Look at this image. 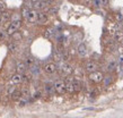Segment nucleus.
I'll return each mask as SVG.
<instances>
[{
	"label": "nucleus",
	"instance_id": "1",
	"mask_svg": "<svg viewBox=\"0 0 123 118\" xmlns=\"http://www.w3.org/2000/svg\"><path fill=\"white\" fill-rule=\"evenodd\" d=\"M20 26H22V21L20 19H16V21H11L10 24L8 25L7 27V34L10 36L12 33H15V32H17V31L20 28Z\"/></svg>",
	"mask_w": 123,
	"mask_h": 118
},
{
	"label": "nucleus",
	"instance_id": "2",
	"mask_svg": "<svg viewBox=\"0 0 123 118\" xmlns=\"http://www.w3.org/2000/svg\"><path fill=\"white\" fill-rule=\"evenodd\" d=\"M53 88H54V92L58 94H64L67 92L66 89V81L63 80H58L53 83Z\"/></svg>",
	"mask_w": 123,
	"mask_h": 118
},
{
	"label": "nucleus",
	"instance_id": "3",
	"mask_svg": "<svg viewBox=\"0 0 123 118\" xmlns=\"http://www.w3.org/2000/svg\"><path fill=\"white\" fill-rule=\"evenodd\" d=\"M89 80L94 83H99L104 80V75L102 72H98V70H95L93 73H89Z\"/></svg>",
	"mask_w": 123,
	"mask_h": 118
},
{
	"label": "nucleus",
	"instance_id": "4",
	"mask_svg": "<svg viewBox=\"0 0 123 118\" xmlns=\"http://www.w3.org/2000/svg\"><path fill=\"white\" fill-rule=\"evenodd\" d=\"M56 69H58V67H56V64H54V62H48V64H45L44 67H43L44 73L45 74H49V75L54 74V73L56 72Z\"/></svg>",
	"mask_w": 123,
	"mask_h": 118
},
{
	"label": "nucleus",
	"instance_id": "5",
	"mask_svg": "<svg viewBox=\"0 0 123 118\" xmlns=\"http://www.w3.org/2000/svg\"><path fill=\"white\" fill-rule=\"evenodd\" d=\"M72 72H74V68H72V66H71L70 64H63L62 67L60 68V73H61V75L64 76V77L71 75Z\"/></svg>",
	"mask_w": 123,
	"mask_h": 118
},
{
	"label": "nucleus",
	"instance_id": "6",
	"mask_svg": "<svg viewBox=\"0 0 123 118\" xmlns=\"http://www.w3.org/2000/svg\"><path fill=\"white\" fill-rule=\"evenodd\" d=\"M49 21V14L44 10H38L37 12V19L36 22L40 24H44Z\"/></svg>",
	"mask_w": 123,
	"mask_h": 118
},
{
	"label": "nucleus",
	"instance_id": "7",
	"mask_svg": "<svg viewBox=\"0 0 123 118\" xmlns=\"http://www.w3.org/2000/svg\"><path fill=\"white\" fill-rule=\"evenodd\" d=\"M36 19H37V12H36V9H30L28 14L26 16V21L28 23H35Z\"/></svg>",
	"mask_w": 123,
	"mask_h": 118
},
{
	"label": "nucleus",
	"instance_id": "8",
	"mask_svg": "<svg viewBox=\"0 0 123 118\" xmlns=\"http://www.w3.org/2000/svg\"><path fill=\"white\" fill-rule=\"evenodd\" d=\"M48 1L46 0H40L37 1L36 4H34V9H36V10H45L46 7H48Z\"/></svg>",
	"mask_w": 123,
	"mask_h": 118
},
{
	"label": "nucleus",
	"instance_id": "9",
	"mask_svg": "<svg viewBox=\"0 0 123 118\" xmlns=\"http://www.w3.org/2000/svg\"><path fill=\"white\" fill-rule=\"evenodd\" d=\"M85 70L87 73H93L95 70H97L96 62H94V61H87L85 65Z\"/></svg>",
	"mask_w": 123,
	"mask_h": 118
},
{
	"label": "nucleus",
	"instance_id": "10",
	"mask_svg": "<svg viewBox=\"0 0 123 118\" xmlns=\"http://www.w3.org/2000/svg\"><path fill=\"white\" fill-rule=\"evenodd\" d=\"M26 69H27V65L25 64V61H18V62H17V65H16V70H17V73L24 74V73H26Z\"/></svg>",
	"mask_w": 123,
	"mask_h": 118
},
{
	"label": "nucleus",
	"instance_id": "11",
	"mask_svg": "<svg viewBox=\"0 0 123 118\" xmlns=\"http://www.w3.org/2000/svg\"><path fill=\"white\" fill-rule=\"evenodd\" d=\"M77 52H78L79 57H85L87 55V47H86V44L80 43L78 46V48H77Z\"/></svg>",
	"mask_w": 123,
	"mask_h": 118
},
{
	"label": "nucleus",
	"instance_id": "12",
	"mask_svg": "<svg viewBox=\"0 0 123 118\" xmlns=\"http://www.w3.org/2000/svg\"><path fill=\"white\" fill-rule=\"evenodd\" d=\"M11 83L12 84H20L23 83V74H19V73H16L14 76L11 77Z\"/></svg>",
	"mask_w": 123,
	"mask_h": 118
},
{
	"label": "nucleus",
	"instance_id": "13",
	"mask_svg": "<svg viewBox=\"0 0 123 118\" xmlns=\"http://www.w3.org/2000/svg\"><path fill=\"white\" fill-rule=\"evenodd\" d=\"M0 16H1L2 22H5V23H7V22H9V21L11 19V14L8 12L7 9H6V10H4L2 13H0Z\"/></svg>",
	"mask_w": 123,
	"mask_h": 118
},
{
	"label": "nucleus",
	"instance_id": "14",
	"mask_svg": "<svg viewBox=\"0 0 123 118\" xmlns=\"http://www.w3.org/2000/svg\"><path fill=\"white\" fill-rule=\"evenodd\" d=\"M22 98H23V94H22V91H20V90H16V91L11 94V100H12V101H16V102H18Z\"/></svg>",
	"mask_w": 123,
	"mask_h": 118
},
{
	"label": "nucleus",
	"instance_id": "15",
	"mask_svg": "<svg viewBox=\"0 0 123 118\" xmlns=\"http://www.w3.org/2000/svg\"><path fill=\"white\" fill-rule=\"evenodd\" d=\"M8 51L10 53H16L18 51V46H17V43L16 42H10V43H8Z\"/></svg>",
	"mask_w": 123,
	"mask_h": 118
},
{
	"label": "nucleus",
	"instance_id": "16",
	"mask_svg": "<svg viewBox=\"0 0 123 118\" xmlns=\"http://www.w3.org/2000/svg\"><path fill=\"white\" fill-rule=\"evenodd\" d=\"M114 40L117 42H121L123 40V32L122 31H116L115 33H114Z\"/></svg>",
	"mask_w": 123,
	"mask_h": 118
},
{
	"label": "nucleus",
	"instance_id": "17",
	"mask_svg": "<svg viewBox=\"0 0 123 118\" xmlns=\"http://www.w3.org/2000/svg\"><path fill=\"white\" fill-rule=\"evenodd\" d=\"M72 84H74V89H75V92H79L80 90H81V83H80V81L78 80H74V82H72Z\"/></svg>",
	"mask_w": 123,
	"mask_h": 118
},
{
	"label": "nucleus",
	"instance_id": "18",
	"mask_svg": "<svg viewBox=\"0 0 123 118\" xmlns=\"http://www.w3.org/2000/svg\"><path fill=\"white\" fill-rule=\"evenodd\" d=\"M32 77H33L32 74H26V73H24V74H23V82H24V83H30L31 81H32Z\"/></svg>",
	"mask_w": 123,
	"mask_h": 118
},
{
	"label": "nucleus",
	"instance_id": "19",
	"mask_svg": "<svg viewBox=\"0 0 123 118\" xmlns=\"http://www.w3.org/2000/svg\"><path fill=\"white\" fill-rule=\"evenodd\" d=\"M11 39H12V41H19L20 39H22V34H20V32H15V33H12V34L10 35Z\"/></svg>",
	"mask_w": 123,
	"mask_h": 118
},
{
	"label": "nucleus",
	"instance_id": "20",
	"mask_svg": "<svg viewBox=\"0 0 123 118\" xmlns=\"http://www.w3.org/2000/svg\"><path fill=\"white\" fill-rule=\"evenodd\" d=\"M22 91V94H23V98H28L30 97V94H31V92H30V89L28 88H26V86H24V88L20 90Z\"/></svg>",
	"mask_w": 123,
	"mask_h": 118
},
{
	"label": "nucleus",
	"instance_id": "21",
	"mask_svg": "<svg viewBox=\"0 0 123 118\" xmlns=\"http://www.w3.org/2000/svg\"><path fill=\"white\" fill-rule=\"evenodd\" d=\"M16 90H17V89H16V84H11V85H9V86L7 88V93L9 95H11Z\"/></svg>",
	"mask_w": 123,
	"mask_h": 118
},
{
	"label": "nucleus",
	"instance_id": "22",
	"mask_svg": "<svg viewBox=\"0 0 123 118\" xmlns=\"http://www.w3.org/2000/svg\"><path fill=\"white\" fill-rule=\"evenodd\" d=\"M44 89H45V92H48V93H52L54 91V88H53V84H45L44 85Z\"/></svg>",
	"mask_w": 123,
	"mask_h": 118
},
{
	"label": "nucleus",
	"instance_id": "23",
	"mask_svg": "<svg viewBox=\"0 0 123 118\" xmlns=\"http://www.w3.org/2000/svg\"><path fill=\"white\" fill-rule=\"evenodd\" d=\"M34 62H35V60H34L32 57H26V59H25V64H26L28 67H32V66L34 65Z\"/></svg>",
	"mask_w": 123,
	"mask_h": 118
},
{
	"label": "nucleus",
	"instance_id": "24",
	"mask_svg": "<svg viewBox=\"0 0 123 118\" xmlns=\"http://www.w3.org/2000/svg\"><path fill=\"white\" fill-rule=\"evenodd\" d=\"M53 57H54L55 61H61V60H62V55H61L59 51H56V50L53 52Z\"/></svg>",
	"mask_w": 123,
	"mask_h": 118
},
{
	"label": "nucleus",
	"instance_id": "25",
	"mask_svg": "<svg viewBox=\"0 0 123 118\" xmlns=\"http://www.w3.org/2000/svg\"><path fill=\"white\" fill-rule=\"evenodd\" d=\"M52 34H53V30H52V28H48V30H45V33H44L45 38L50 39L51 36H52Z\"/></svg>",
	"mask_w": 123,
	"mask_h": 118
},
{
	"label": "nucleus",
	"instance_id": "26",
	"mask_svg": "<svg viewBox=\"0 0 123 118\" xmlns=\"http://www.w3.org/2000/svg\"><path fill=\"white\" fill-rule=\"evenodd\" d=\"M7 32H5V31L0 30V41H4L5 39H6V36H7Z\"/></svg>",
	"mask_w": 123,
	"mask_h": 118
},
{
	"label": "nucleus",
	"instance_id": "27",
	"mask_svg": "<svg viewBox=\"0 0 123 118\" xmlns=\"http://www.w3.org/2000/svg\"><path fill=\"white\" fill-rule=\"evenodd\" d=\"M115 66H116V62L115 61H112V62H110L107 66V69L108 70H113V69L115 68Z\"/></svg>",
	"mask_w": 123,
	"mask_h": 118
},
{
	"label": "nucleus",
	"instance_id": "28",
	"mask_svg": "<svg viewBox=\"0 0 123 118\" xmlns=\"http://www.w3.org/2000/svg\"><path fill=\"white\" fill-rule=\"evenodd\" d=\"M110 5V0H101V6L102 7H107Z\"/></svg>",
	"mask_w": 123,
	"mask_h": 118
},
{
	"label": "nucleus",
	"instance_id": "29",
	"mask_svg": "<svg viewBox=\"0 0 123 118\" xmlns=\"http://www.w3.org/2000/svg\"><path fill=\"white\" fill-rule=\"evenodd\" d=\"M31 72L34 73V74H38V73H40V68H38V67H33V66H32Z\"/></svg>",
	"mask_w": 123,
	"mask_h": 118
},
{
	"label": "nucleus",
	"instance_id": "30",
	"mask_svg": "<svg viewBox=\"0 0 123 118\" xmlns=\"http://www.w3.org/2000/svg\"><path fill=\"white\" fill-rule=\"evenodd\" d=\"M7 8H6V5L2 2V1H0V13H2L4 10H6Z\"/></svg>",
	"mask_w": 123,
	"mask_h": 118
},
{
	"label": "nucleus",
	"instance_id": "31",
	"mask_svg": "<svg viewBox=\"0 0 123 118\" xmlns=\"http://www.w3.org/2000/svg\"><path fill=\"white\" fill-rule=\"evenodd\" d=\"M93 5L95 7H102L101 6V0H93Z\"/></svg>",
	"mask_w": 123,
	"mask_h": 118
},
{
	"label": "nucleus",
	"instance_id": "32",
	"mask_svg": "<svg viewBox=\"0 0 123 118\" xmlns=\"http://www.w3.org/2000/svg\"><path fill=\"white\" fill-rule=\"evenodd\" d=\"M28 10H30V9H26V8H25V9H23V12H22V16H23V17H25V18H26L27 14H28Z\"/></svg>",
	"mask_w": 123,
	"mask_h": 118
},
{
	"label": "nucleus",
	"instance_id": "33",
	"mask_svg": "<svg viewBox=\"0 0 123 118\" xmlns=\"http://www.w3.org/2000/svg\"><path fill=\"white\" fill-rule=\"evenodd\" d=\"M34 98H35V99H38V98H41V93H40V92H36V93L34 94Z\"/></svg>",
	"mask_w": 123,
	"mask_h": 118
},
{
	"label": "nucleus",
	"instance_id": "34",
	"mask_svg": "<svg viewBox=\"0 0 123 118\" xmlns=\"http://www.w3.org/2000/svg\"><path fill=\"white\" fill-rule=\"evenodd\" d=\"M116 18H117V19H122V15H121L120 13H117V15H116Z\"/></svg>",
	"mask_w": 123,
	"mask_h": 118
},
{
	"label": "nucleus",
	"instance_id": "35",
	"mask_svg": "<svg viewBox=\"0 0 123 118\" xmlns=\"http://www.w3.org/2000/svg\"><path fill=\"white\" fill-rule=\"evenodd\" d=\"M119 62H120V65H121V66H123V57H121V58H120Z\"/></svg>",
	"mask_w": 123,
	"mask_h": 118
},
{
	"label": "nucleus",
	"instance_id": "36",
	"mask_svg": "<svg viewBox=\"0 0 123 118\" xmlns=\"http://www.w3.org/2000/svg\"><path fill=\"white\" fill-rule=\"evenodd\" d=\"M37 1H40V0H31V2H32V4H36Z\"/></svg>",
	"mask_w": 123,
	"mask_h": 118
},
{
	"label": "nucleus",
	"instance_id": "37",
	"mask_svg": "<svg viewBox=\"0 0 123 118\" xmlns=\"http://www.w3.org/2000/svg\"><path fill=\"white\" fill-rule=\"evenodd\" d=\"M46 1H48L49 4H53V2H54V1H55V0H46Z\"/></svg>",
	"mask_w": 123,
	"mask_h": 118
},
{
	"label": "nucleus",
	"instance_id": "38",
	"mask_svg": "<svg viewBox=\"0 0 123 118\" xmlns=\"http://www.w3.org/2000/svg\"><path fill=\"white\" fill-rule=\"evenodd\" d=\"M2 23V19H1V16H0V24Z\"/></svg>",
	"mask_w": 123,
	"mask_h": 118
},
{
	"label": "nucleus",
	"instance_id": "39",
	"mask_svg": "<svg viewBox=\"0 0 123 118\" xmlns=\"http://www.w3.org/2000/svg\"><path fill=\"white\" fill-rule=\"evenodd\" d=\"M78 1H84V0H78Z\"/></svg>",
	"mask_w": 123,
	"mask_h": 118
}]
</instances>
